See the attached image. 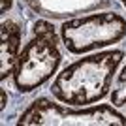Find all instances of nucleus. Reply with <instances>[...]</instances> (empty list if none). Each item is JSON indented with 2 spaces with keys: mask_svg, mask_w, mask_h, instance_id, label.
<instances>
[{
  "mask_svg": "<svg viewBox=\"0 0 126 126\" xmlns=\"http://www.w3.org/2000/svg\"><path fill=\"white\" fill-rule=\"evenodd\" d=\"M19 124L26 126H126V115L111 105H98L90 109L74 111L60 104L38 98L19 117Z\"/></svg>",
  "mask_w": 126,
  "mask_h": 126,
  "instance_id": "7ed1b4c3",
  "label": "nucleus"
},
{
  "mask_svg": "<svg viewBox=\"0 0 126 126\" xmlns=\"http://www.w3.org/2000/svg\"><path fill=\"white\" fill-rule=\"evenodd\" d=\"M122 4H124V6H126V0H122Z\"/></svg>",
  "mask_w": 126,
  "mask_h": 126,
  "instance_id": "1a4fd4ad",
  "label": "nucleus"
},
{
  "mask_svg": "<svg viewBox=\"0 0 126 126\" xmlns=\"http://www.w3.org/2000/svg\"><path fill=\"white\" fill-rule=\"evenodd\" d=\"M6 107V90L2 89V104H0V109H4Z\"/></svg>",
  "mask_w": 126,
  "mask_h": 126,
  "instance_id": "6e6552de",
  "label": "nucleus"
},
{
  "mask_svg": "<svg viewBox=\"0 0 126 126\" xmlns=\"http://www.w3.org/2000/svg\"><path fill=\"white\" fill-rule=\"evenodd\" d=\"M122 58V51H105L74 62L53 81V96L70 105H85L102 100L109 92L113 75Z\"/></svg>",
  "mask_w": 126,
  "mask_h": 126,
  "instance_id": "f257e3e1",
  "label": "nucleus"
},
{
  "mask_svg": "<svg viewBox=\"0 0 126 126\" xmlns=\"http://www.w3.org/2000/svg\"><path fill=\"white\" fill-rule=\"evenodd\" d=\"M60 64V51L53 26L45 21L36 23L34 38L26 43L17 57L13 79L21 92H30L43 85L57 72Z\"/></svg>",
  "mask_w": 126,
  "mask_h": 126,
  "instance_id": "f03ea898",
  "label": "nucleus"
},
{
  "mask_svg": "<svg viewBox=\"0 0 126 126\" xmlns=\"http://www.w3.org/2000/svg\"><path fill=\"white\" fill-rule=\"evenodd\" d=\"M21 49V28L15 21H4L0 26V77L13 74Z\"/></svg>",
  "mask_w": 126,
  "mask_h": 126,
  "instance_id": "39448f33",
  "label": "nucleus"
},
{
  "mask_svg": "<svg viewBox=\"0 0 126 126\" xmlns=\"http://www.w3.org/2000/svg\"><path fill=\"white\" fill-rule=\"evenodd\" d=\"M10 6H11V0H2V13L10 10Z\"/></svg>",
  "mask_w": 126,
  "mask_h": 126,
  "instance_id": "0eeeda50",
  "label": "nucleus"
},
{
  "mask_svg": "<svg viewBox=\"0 0 126 126\" xmlns=\"http://www.w3.org/2000/svg\"><path fill=\"white\" fill-rule=\"evenodd\" d=\"M60 34L68 51L81 55L122 40L126 34V21L117 13H92L66 21Z\"/></svg>",
  "mask_w": 126,
  "mask_h": 126,
  "instance_id": "20e7f679",
  "label": "nucleus"
},
{
  "mask_svg": "<svg viewBox=\"0 0 126 126\" xmlns=\"http://www.w3.org/2000/svg\"><path fill=\"white\" fill-rule=\"evenodd\" d=\"M111 104L115 105L117 109H124V115H126V66L119 74L117 85L113 89V92H111Z\"/></svg>",
  "mask_w": 126,
  "mask_h": 126,
  "instance_id": "423d86ee",
  "label": "nucleus"
}]
</instances>
